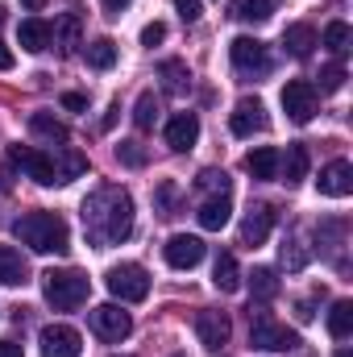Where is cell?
<instances>
[{
    "instance_id": "5",
    "label": "cell",
    "mask_w": 353,
    "mask_h": 357,
    "mask_svg": "<svg viewBox=\"0 0 353 357\" xmlns=\"http://www.w3.org/2000/svg\"><path fill=\"white\" fill-rule=\"evenodd\" d=\"M104 282H108V291H112L121 303H142V299L150 295V274H146V266H137V262L112 266L104 274Z\"/></svg>"
},
{
    "instance_id": "37",
    "label": "cell",
    "mask_w": 353,
    "mask_h": 357,
    "mask_svg": "<svg viewBox=\"0 0 353 357\" xmlns=\"http://www.w3.org/2000/svg\"><path fill=\"white\" fill-rule=\"evenodd\" d=\"M117 158H121L125 167H142V162H146V154H142L137 142H121V146H117Z\"/></svg>"
},
{
    "instance_id": "36",
    "label": "cell",
    "mask_w": 353,
    "mask_h": 357,
    "mask_svg": "<svg viewBox=\"0 0 353 357\" xmlns=\"http://www.w3.org/2000/svg\"><path fill=\"white\" fill-rule=\"evenodd\" d=\"M195 183H200L204 191H216V195H229V175H225V171H212V167H208V171H200V178H195Z\"/></svg>"
},
{
    "instance_id": "30",
    "label": "cell",
    "mask_w": 353,
    "mask_h": 357,
    "mask_svg": "<svg viewBox=\"0 0 353 357\" xmlns=\"http://www.w3.org/2000/svg\"><path fill=\"white\" fill-rule=\"evenodd\" d=\"M29 129H33L38 137H46V142H67V125L54 121L50 112H33V116H29Z\"/></svg>"
},
{
    "instance_id": "43",
    "label": "cell",
    "mask_w": 353,
    "mask_h": 357,
    "mask_svg": "<svg viewBox=\"0 0 353 357\" xmlns=\"http://www.w3.org/2000/svg\"><path fill=\"white\" fill-rule=\"evenodd\" d=\"M13 63H17V59H13V50L0 42V71H13Z\"/></svg>"
},
{
    "instance_id": "28",
    "label": "cell",
    "mask_w": 353,
    "mask_h": 357,
    "mask_svg": "<svg viewBox=\"0 0 353 357\" xmlns=\"http://www.w3.org/2000/svg\"><path fill=\"white\" fill-rule=\"evenodd\" d=\"M350 42H353V29L345 25V21H329V25H324V46H329L337 59L350 54Z\"/></svg>"
},
{
    "instance_id": "29",
    "label": "cell",
    "mask_w": 353,
    "mask_h": 357,
    "mask_svg": "<svg viewBox=\"0 0 353 357\" xmlns=\"http://www.w3.org/2000/svg\"><path fill=\"white\" fill-rule=\"evenodd\" d=\"M270 0H233V17L237 21H250V25H262V21H270Z\"/></svg>"
},
{
    "instance_id": "4",
    "label": "cell",
    "mask_w": 353,
    "mask_h": 357,
    "mask_svg": "<svg viewBox=\"0 0 353 357\" xmlns=\"http://www.w3.org/2000/svg\"><path fill=\"white\" fill-rule=\"evenodd\" d=\"M250 345L254 349H270V354H287V349L299 345V337L287 324H274L270 312H254L250 307Z\"/></svg>"
},
{
    "instance_id": "47",
    "label": "cell",
    "mask_w": 353,
    "mask_h": 357,
    "mask_svg": "<svg viewBox=\"0 0 353 357\" xmlns=\"http://www.w3.org/2000/svg\"><path fill=\"white\" fill-rule=\"evenodd\" d=\"M21 4H25V8H29V13H38V8H42V4H46V0H21Z\"/></svg>"
},
{
    "instance_id": "11",
    "label": "cell",
    "mask_w": 353,
    "mask_h": 357,
    "mask_svg": "<svg viewBox=\"0 0 353 357\" xmlns=\"http://www.w3.org/2000/svg\"><path fill=\"white\" fill-rule=\"evenodd\" d=\"M229 59H233V67H237L241 75H262L266 67H270V54H266V46L258 38H233Z\"/></svg>"
},
{
    "instance_id": "35",
    "label": "cell",
    "mask_w": 353,
    "mask_h": 357,
    "mask_svg": "<svg viewBox=\"0 0 353 357\" xmlns=\"http://www.w3.org/2000/svg\"><path fill=\"white\" fill-rule=\"evenodd\" d=\"M84 171H88V158L75 154V150H67V162L59 167V183H71V178H80Z\"/></svg>"
},
{
    "instance_id": "31",
    "label": "cell",
    "mask_w": 353,
    "mask_h": 357,
    "mask_svg": "<svg viewBox=\"0 0 353 357\" xmlns=\"http://www.w3.org/2000/svg\"><path fill=\"white\" fill-rule=\"evenodd\" d=\"M250 291H254V299H274V295H278V274H274V270L270 266H258L254 270V274H250Z\"/></svg>"
},
{
    "instance_id": "27",
    "label": "cell",
    "mask_w": 353,
    "mask_h": 357,
    "mask_svg": "<svg viewBox=\"0 0 353 357\" xmlns=\"http://www.w3.org/2000/svg\"><path fill=\"white\" fill-rule=\"evenodd\" d=\"M329 333H333L337 341H345L353 333V303L350 299H337V303H333V312H329Z\"/></svg>"
},
{
    "instance_id": "26",
    "label": "cell",
    "mask_w": 353,
    "mask_h": 357,
    "mask_svg": "<svg viewBox=\"0 0 353 357\" xmlns=\"http://www.w3.org/2000/svg\"><path fill=\"white\" fill-rule=\"evenodd\" d=\"M84 59H88V67H96V71H108L117 63V42L112 38H96V42H88Z\"/></svg>"
},
{
    "instance_id": "3",
    "label": "cell",
    "mask_w": 353,
    "mask_h": 357,
    "mask_svg": "<svg viewBox=\"0 0 353 357\" xmlns=\"http://www.w3.org/2000/svg\"><path fill=\"white\" fill-rule=\"evenodd\" d=\"M88 291H91V282H88V274H80V270H46L42 274V295L59 312H71V307L88 303Z\"/></svg>"
},
{
    "instance_id": "42",
    "label": "cell",
    "mask_w": 353,
    "mask_h": 357,
    "mask_svg": "<svg viewBox=\"0 0 353 357\" xmlns=\"http://www.w3.org/2000/svg\"><path fill=\"white\" fill-rule=\"evenodd\" d=\"M117 112H121V104H112V108H108V112H104V121H100V129H104V133H108V129H112V125H117Z\"/></svg>"
},
{
    "instance_id": "16",
    "label": "cell",
    "mask_w": 353,
    "mask_h": 357,
    "mask_svg": "<svg viewBox=\"0 0 353 357\" xmlns=\"http://www.w3.org/2000/svg\"><path fill=\"white\" fill-rule=\"evenodd\" d=\"M200 142V116L195 112H179V116H171V125H167V146L171 150H191Z\"/></svg>"
},
{
    "instance_id": "46",
    "label": "cell",
    "mask_w": 353,
    "mask_h": 357,
    "mask_svg": "<svg viewBox=\"0 0 353 357\" xmlns=\"http://www.w3.org/2000/svg\"><path fill=\"white\" fill-rule=\"evenodd\" d=\"M125 4H129V0H104V13H108V17H121Z\"/></svg>"
},
{
    "instance_id": "23",
    "label": "cell",
    "mask_w": 353,
    "mask_h": 357,
    "mask_svg": "<svg viewBox=\"0 0 353 357\" xmlns=\"http://www.w3.org/2000/svg\"><path fill=\"white\" fill-rule=\"evenodd\" d=\"M25 258L13 250V245H0V287H17V282H25Z\"/></svg>"
},
{
    "instance_id": "33",
    "label": "cell",
    "mask_w": 353,
    "mask_h": 357,
    "mask_svg": "<svg viewBox=\"0 0 353 357\" xmlns=\"http://www.w3.org/2000/svg\"><path fill=\"white\" fill-rule=\"evenodd\" d=\"M308 258H312V254L303 250V241H299V237H287V241H283V266H287V270H303V266H308Z\"/></svg>"
},
{
    "instance_id": "10",
    "label": "cell",
    "mask_w": 353,
    "mask_h": 357,
    "mask_svg": "<svg viewBox=\"0 0 353 357\" xmlns=\"http://www.w3.org/2000/svg\"><path fill=\"white\" fill-rule=\"evenodd\" d=\"M38 345H42V357H80V349H84V341L71 324H46Z\"/></svg>"
},
{
    "instance_id": "18",
    "label": "cell",
    "mask_w": 353,
    "mask_h": 357,
    "mask_svg": "<svg viewBox=\"0 0 353 357\" xmlns=\"http://www.w3.org/2000/svg\"><path fill=\"white\" fill-rule=\"evenodd\" d=\"M278 175L287 187L308 178V146H287V154H278Z\"/></svg>"
},
{
    "instance_id": "38",
    "label": "cell",
    "mask_w": 353,
    "mask_h": 357,
    "mask_svg": "<svg viewBox=\"0 0 353 357\" xmlns=\"http://www.w3.org/2000/svg\"><path fill=\"white\" fill-rule=\"evenodd\" d=\"M175 183H163V187H158V191H154V204H158V212H163V216H171V208H175Z\"/></svg>"
},
{
    "instance_id": "13",
    "label": "cell",
    "mask_w": 353,
    "mask_h": 357,
    "mask_svg": "<svg viewBox=\"0 0 353 357\" xmlns=\"http://www.w3.org/2000/svg\"><path fill=\"white\" fill-rule=\"evenodd\" d=\"M229 129L233 137H254L266 129V108L262 100H237V108L229 112Z\"/></svg>"
},
{
    "instance_id": "21",
    "label": "cell",
    "mask_w": 353,
    "mask_h": 357,
    "mask_svg": "<svg viewBox=\"0 0 353 357\" xmlns=\"http://www.w3.org/2000/svg\"><path fill=\"white\" fill-rule=\"evenodd\" d=\"M50 38H54V46H59L63 54H75V46H80V13H63V17L54 21Z\"/></svg>"
},
{
    "instance_id": "41",
    "label": "cell",
    "mask_w": 353,
    "mask_h": 357,
    "mask_svg": "<svg viewBox=\"0 0 353 357\" xmlns=\"http://www.w3.org/2000/svg\"><path fill=\"white\" fill-rule=\"evenodd\" d=\"M63 108H67V112H84V108H88V96H80V91H67V96H63Z\"/></svg>"
},
{
    "instance_id": "39",
    "label": "cell",
    "mask_w": 353,
    "mask_h": 357,
    "mask_svg": "<svg viewBox=\"0 0 353 357\" xmlns=\"http://www.w3.org/2000/svg\"><path fill=\"white\" fill-rule=\"evenodd\" d=\"M163 38H167V25H163V21H150V25L142 29V42H146V46H158Z\"/></svg>"
},
{
    "instance_id": "22",
    "label": "cell",
    "mask_w": 353,
    "mask_h": 357,
    "mask_svg": "<svg viewBox=\"0 0 353 357\" xmlns=\"http://www.w3.org/2000/svg\"><path fill=\"white\" fill-rule=\"evenodd\" d=\"M283 46H287L291 59H308L312 46H316V29L312 25H287L283 29Z\"/></svg>"
},
{
    "instance_id": "17",
    "label": "cell",
    "mask_w": 353,
    "mask_h": 357,
    "mask_svg": "<svg viewBox=\"0 0 353 357\" xmlns=\"http://www.w3.org/2000/svg\"><path fill=\"white\" fill-rule=\"evenodd\" d=\"M200 225L208 229V233H220L225 225H229V216H233V204H229V195H212V199H204L200 204Z\"/></svg>"
},
{
    "instance_id": "40",
    "label": "cell",
    "mask_w": 353,
    "mask_h": 357,
    "mask_svg": "<svg viewBox=\"0 0 353 357\" xmlns=\"http://www.w3.org/2000/svg\"><path fill=\"white\" fill-rule=\"evenodd\" d=\"M175 8H179V17H183L187 25H191V21H200V13H204V8H200V0H175Z\"/></svg>"
},
{
    "instance_id": "8",
    "label": "cell",
    "mask_w": 353,
    "mask_h": 357,
    "mask_svg": "<svg viewBox=\"0 0 353 357\" xmlns=\"http://www.w3.org/2000/svg\"><path fill=\"white\" fill-rule=\"evenodd\" d=\"M195 337H200V345L208 354H220L229 345V337H233V324H229L225 312H200L195 316Z\"/></svg>"
},
{
    "instance_id": "24",
    "label": "cell",
    "mask_w": 353,
    "mask_h": 357,
    "mask_svg": "<svg viewBox=\"0 0 353 357\" xmlns=\"http://www.w3.org/2000/svg\"><path fill=\"white\" fill-rule=\"evenodd\" d=\"M158 79H163V88L171 91V96H183V91L191 88V71H187V63H179V59H167V63L158 67Z\"/></svg>"
},
{
    "instance_id": "19",
    "label": "cell",
    "mask_w": 353,
    "mask_h": 357,
    "mask_svg": "<svg viewBox=\"0 0 353 357\" xmlns=\"http://www.w3.org/2000/svg\"><path fill=\"white\" fill-rule=\"evenodd\" d=\"M17 42H21V50H29V54H42V50L50 46V25H46L42 17H29V21H21V29H17Z\"/></svg>"
},
{
    "instance_id": "14",
    "label": "cell",
    "mask_w": 353,
    "mask_h": 357,
    "mask_svg": "<svg viewBox=\"0 0 353 357\" xmlns=\"http://www.w3.org/2000/svg\"><path fill=\"white\" fill-rule=\"evenodd\" d=\"M270 225H274V208H270V204H254L250 216L241 220V245L258 250L266 237H270Z\"/></svg>"
},
{
    "instance_id": "45",
    "label": "cell",
    "mask_w": 353,
    "mask_h": 357,
    "mask_svg": "<svg viewBox=\"0 0 353 357\" xmlns=\"http://www.w3.org/2000/svg\"><path fill=\"white\" fill-rule=\"evenodd\" d=\"M295 316H299V320H303V324H308V320H312V316H316V312H312V303H308V299H303V303H295Z\"/></svg>"
},
{
    "instance_id": "2",
    "label": "cell",
    "mask_w": 353,
    "mask_h": 357,
    "mask_svg": "<svg viewBox=\"0 0 353 357\" xmlns=\"http://www.w3.org/2000/svg\"><path fill=\"white\" fill-rule=\"evenodd\" d=\"M17 241L29 245L33 254H67L71 245V233H67V220L59 212H29L13 225Z\"/></svg>"
},
{
    "instance_id": "32",
    "label": "cell",
    "mask_w": 353,
    "mask_h": 357,
    "mask_svg": "<svg viewBox=\"0 0 353 357\" xmlns=\"http://www.w3.org/2000/svg\"><path fill=\"white\" fill-rule=\"evenodd\" d=\"M133 121H137V129H154V121H158V100H154L150 91H142V96H137Z\"/></svg>"
},
{
    "instance_id": "34",
    "label": "cell",
    "mask_w": 353,
    "mask_h": 357,
    "mask_svg": "<svg viewBox=\"0 0 353 357\" xmlns=\"http://www.w3.org/2000/svg\"><path fill=\"white\" fill-rule=\"evenodd\" d=\"M341 88H345V67H341V63L324 67V71H320V91L333 96V91H341Z\"/></svg>"
},
{
    "instance_id": "20",
    "label": "cell",
    "mask_w": 353,
    "mask_h": 357,
    "mask_svg": "<svg viewBox=\"0 0 353 357\" xmlns=\"http://www.w3.org/2000/svg\"><path fill=\"white\" fill-rule=\"evenodd\" d=\"M246 171L254 178H278V150L274 146H258V150H250L246 154Z\"/></svg>"
},
{
    "instance_id": "7",
    "label": "cell",
    "mask_w": 353,
    "mask_h": 357,
    "mask_svg": "<svg viewBox=\"0 0 353 357\" xmlns=\"http://www.w3.org/2000/svg\"><path fill=\"white\" fill-rule=\"evenodd\" d=\"M283 112L295 121V125H308L316 116V88L308 79H291L283 88Z\"/></svg>"
},
{
    "instance_id": "9",
    "label": "cell",
    "mask_w": 353,
    "mask_h": 357,
    "mask_svg": "<svg viewBox=\"0 0 353 357\" xmlns=\"http://www.w3.org/2000/svg\"><path fill=\"white\" fill-rule=\"evenodd\" d=\"M13 162L33 178V183H42V187H54V183H59V167H54V158L42 154V150H33V146H17V150H13Z\"/></svg>"
},
{
    "instance_id": "6",
    "label": "cell",
    "mask_w": 353,
    "mask_h": 357,
    "mask_svg": "<svg viewBox=\"0 0 353 357\" xmlns=\"http://www.w3.org/2000/svg\"><path fill=\"white\" fill-rule=\"evenodd\" d=\"M91 333H96L100 341H125V337L133 333V320H129V312H121L117 303H100V307H91Z\"/></svg>"
},
{
    "instance_id": "49",
    "label": "cell",
    "mask_w": 353,
    "mask_h": 357,
    "mask_svg": "<svg viewBox=\"0 0 353 357\" xmlns=\"http://www.w3.org/2000/svg\"><path fill=\"white\" fill-rule=\"evenodd\" d=\"M0 21H4V8H0Z\"/></svg>"
},
{
    "instance_id": "15",
    "label": "cell",
    "mask_w": 353,
    "mask_h": 357,
    "mask_svg": "<svg viewBox=\"0 0 353 357\" xmlns=\"http://www.w3.org/2000/svg\"><path fill=\"white\" fill-rule=\"evenodd\" d=\"M316 187H320V195H333V199H345L353 191V167L350 162H329L320 178H316Z\"/></svg>"
},
{
    "instance_id": "25",
    "label": "cell",
    "mask_w": 353,
    "mask_h": 357,
    "mask_svg": "<svg viewBox=\"0 0 353 357\" xmlns=\"http://www.w3.org/2000/svg\"><path fill=\"white\" fill-rule=\"evenodd\" d=\"M212 282H216V291H237V287H241V270H237V258H233V254H220V258H216Z\"/></svg>"
},
{
    "instance_id": "50",
    "label": "cell",
    "mask_w": 353,
    "mask_h": 357,
    "mask_svg": "<svg viewBox=\"0 0 353 357\" xmlns=\"http://www.w3.org/2000/svg\"><path fill=\"white\" fill-rule=\"evenodd\" d=\"M175 357H183V354H175Z\"/></svg>"
},
{
    "instance_id": "12",
    "label": "cell",
    "mask_w": 353,
    "mask_h": 357,
    "mask_svg": "<svg viewBox=\"0 0 353 357\" xmlns=\"http://www.w3.org/2000/svg\"><path fill=\"white\" fill-rule=\"evenodd\" d=\"M163 258H167V266H175V270H191V266L204 262V241L191 237V233H175L163 245Z\"/></svg>"
},
{
    "instance_id": "48",
    "label": "cell",
    "mask_w": 353,
    "mask_h": 357,
    "mask_svg": "<svg viewBox=\"0 0 353 357\" xmlns=\"http://www.w3.org/2000/svg\"><path fill=\"white\" fill-rule=\"evenodd\" d=\"M337 357H353V354H350V349H341V354H337Z\"/></svg>"
},
{
    "instance_id": "44",
    "label": "cell",
    "mask_w": 353,
    "mask_h": 357,
    "mask_svg": "<svg viewBox=\"0 0 353 357\" xmlns=\"http://www.w3.org/2000/svg\"><path fill=\"white\" fill-rule=\"evenodd\" d=\"M0 357H21V345L17 341H0Z\"/></svg>"
},
{
    "instance_id": "1",
    "label": "cell",
    "mask_w": 353,
    "mask_h": 357,
    "mask_svg": "<svg viewBox=\"0 0 353 357\" xmlns=\"http://www.w3.org/2000/svg\"><path fill=\"white\" fill-rule=\"evenodd\" d=\"M84 233L91 245H121L133 233V199L125 187L104 183L84 199Z\"/></svg>"
}]
</instances>
